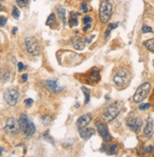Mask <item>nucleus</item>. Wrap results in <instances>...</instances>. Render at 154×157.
<instances>
[{
	"instance_id": "c756f323",
	"label": "nucleus",
	"mask_w": 154,
	"mask_h": 157,
	"mask_svg": "<svg viewBox=\"0 0 154 157\" xmlns=\"http://www.w3.org/2000/svg\"><path fill=\"white\" fill-rule=\"evenodd\" d=\"M142 33L147 34V33H152V29L149 26H143L142 28Z\"/></svg>"
},
{
	"instance_id": "a878e982",
	"label": "nucleus",
	"mask_w": 154,
	"mask_h": 157,
	"mask_svg": "<svg viewBox=\"0 0 154 157\" xmlns=\"http://www.w3.org/2000/svg\"><path fill=\"white\" fill-rule=\"evenodd\" d=\"M12 16L15 18V19H18L19 18V15H20V12H19V11H18V9H17V7L16 6H14L13 8H12Z\"/></svg>"
},
{
	"instance_id": "7ed1b4c3",
	"label": "nucleus",
	"mask_w": 154,
	"mask_h": 157,
	"mask_svg": "<svg viewBox=\"0 0 154 157\" xmlns=\"http://www.w3.org/2000/svg\"><path fill=\"white\" fill-rule=\"evenodd\" d=\"M150 90H151V85L149 82H145V83H143L142 85H140L139 88H138L135 91L134 97H133L134 102H136V103H140V102L144 101L149 94Z\"/></svg>"
},
{
	"instance_id": "412c9836",
	"label": "nucleus",
	"mask_w": 154,
	"mask_h": 157,
	"mask_svg": "<svg viewBox=\"0 0 154 157\" xmlns=\"http://www.w3.org/2000/svg\"><path fill=\"white\" fill-rule=\"evenodd\" d=\"M118 25H119L118 23H111V24H110L109 26H107V30H106V33H105L106 38L109 37V35H110V31H111L112 30H114V29H116V28L118 27Z\"/></svg>"
},
{
	"instance_id": "39448f33",
	"label": "nucleus",
	"mask_w": 154,
	"mask_h": 157,
	"mask_svg": "<svg viewBox=\"0 0 154 157\" xmlns=\"http://www.w3.org/2000/svg\"><path fill=\"white\" fill-rule=\"evenodd\" d=\"M112 13V5L110 1H103L100 5V9H99V18L100 21L105 23L107 21H109V19L111 16Z\"/></svg>"
},
{
	"instance_id": "72a5a7b5",
	"label": "nucleus",
	"mask_w": 154,
	"mask_h": 157,
	"mask_svg": "<svg viewBox=\"0 0 154 157\" xmlns=\"http://www.w3.org/2000/svg\"><path fill=\"white\" fill-rule=\"evenodd\" d=\"M152 151H153V147L152 146H149V147L145 148V152H147V153H150V152H152Z\"/></svg>"
},
{
	"instance_id": "aec40b11",
	"label": "nucleus",
	"mask_w": 154,
	"mask_h": 157,
	"mask_svg": "<svg viewBox=\"0 0 154 157\" xmlns=\"http://www.w3.org/2000/svg\"><path fill=\"white\" fill-rule=\"evenodd\" d=\"M81 90H82V92L84 93V95H85V104H89V99H90V92H89V91L86 87H82Z\"/></svg>"
},
{
	"instance_id": "a211bd4d",
	"label": "nucleus",
	"mask_w": 154,
	"mask_h": 157,
	"mask_svg": "<svg viewBox=\"0 0 154 157\" xmlns=\"http://www.w3.org/2000/svg\"><path fill=\"white\" fill-rule=\"evenodd\" d=\"M144 45H145V48H147L149 51L154 52V38L149 39V40L145 41V42H144Z\"/></svg>"
},
{
	"instance_id": "423d86ee",
	"label": "nucleus",
	"mask_w": 154,
	"mask_h": 157,
	"mask_svg": "<svg viewBox=\"0 0 154 157\" xmlns=\"http://www.w3.org/2000/svg\"><path fill=\"white\" fill-rule=\"evenodd\" d=\"M25 47L27 52L30 55L37 56L40 53V46L38 44V41L34 37H27L25 38Z\"/></svg>"
},
{
	"instance_id": "1a4fd4ad",
	"label": "nucleus",
	"mask_w": 154,
	"mask_h": 157,
	"mask_svg": "<svg viewBox=\"0 0 154 157\" xmlns=\"http://www.w3.org/2000/svg\"><path fill=\"white\" fill-rule=\"evenodd\" d=\"M128 124V127L131 130L134 132H139L141 128H142V125H143V121L139 118V117H133V118H130L128 120L127 122Z\"/></svg>"
},
{
	"instance_id": "f257e3e1",
	"label": "nucleus",
	"mask_w": 154,
	"mask_h": 157,
	"mask_svg": "<svg viewBox=\"0 0 154 157\" xmlns=\"http://www.w3.org/2000/svg\"><path fill=\"white\" fill-rule=\"evenodd\" d=\"M129 81H130V74L126 68H120L114 73L113 82L118 88H125L126 86H128Z\"/></svg>"
},
{
	"instance_id": "c85d7f7f",
	"label": "nucleus",
	"mask_w": 154,
	"mask_h": 157,
	"mask_svg": "<svg viewBox=\"0 0 154 157\" xmlns=\"http://www.w3.org/2000/svg\"><path fill=\"white\" fill-rule=\"evenodd\" d=\"M150 108V104L149 103H145V104H141L139 106V109L140 111H145V109H148Z\"/></svg>"
},
{
	"instance_id": "6ab92c4d",
	"label": "nucleus",
	"mask_w": 154,
	"mask_h": 157,
	"mask_svg": "<svg viewBox=\"0 0 154 157\" xmlns=\"http://www.w3.org/2000/svg\"><path fill=\"white\" fill-rule=\"evenodd\" d=\"M57 12H58L60 18L62 19L63 23H64V24H66V22H67V20H66V10L64 9L63 7H58L57 8Z\"/></svg>"
},
{
	"instance_id": "4468645a",
	"label": "nucleus",
	"mask_w": 154,
	"mask_h": 157,
	"mask_svg": "<svg viewBox=\"0 0 154 157\" xmlns=\"http://www.w3.org/2000/svg\"><path fill=\"white\" fill-rule=\"evenodd\" d=\"M85 44H86V42H85V39L83 37H79V36H76L73 39V41H72V45L74 47V49L78 50V51L84 50Z\"/></svg>"
},
{
	"instance_id": "f8f14e48",
	"label": "nucleus",
	"mask_w": 154,
	"mask_h": 157,
	"mask_svg": "<svg viewBox=\"0 0 154 157\" xmlns=\"http://www.w3.org/2000/svg\"><path fill=\"white\" fill-rule=\"evenodd\" d=\"M153 130H154V123H153V119L152 118H149L147 121V124H145V127L144 129V134L145 135V137L150 138L153 134Z\"/></svg>"
},
{
	"instance_id": "dca6fc26",
	"label": "nucleus",
	"mask_w": 154,
	"mask_h": 157,
	"mask_svg": "<svg viewBox=\"0 0 154 157\" xmlns=\"http://www.w3.org/2000/svg\"><path fill=\"white\" fill-rule=\"evenodd\" d=\"M79 16V13L77 12H71V19L68 24H70V27H75L78 25V21H77V17Z\"/></svg>"
},
{
	"instance_id": "58836bf2",
	"label": "nucleus",
	"mask_w": 154,
	"mask_h": 157,
	"mask_svg": "<svg viewBox=\"0 0 154 157\" xmlns=\"http://www.w3.org/2000/svg\"><path fill=\"white\" fill-rule=\"evenodd\" d=\"M3 151H4V148L2 147V148H1V154L3 153Z\"/></svg>"
},
{
	"instance_id": "2eb2a0df",
	"label": "nucleus",
	"mask_w": 154,
	"mask_h": 157,
	"mask_svg": "<svg viewBox=\"0 0 154 157\" xmlns=\"http://www.w3.org/2000/svg\"><path fill=\"white\" fill-rule=\"evenodd\" d=\"M46 87H47L51 91H58L63 89V88L59 87L57 82L55 80H48L47 82H46Z\"/></svg>"
},
{
	"instance_id": "ddd939ff",
	"label": "nucleus",
	"mask_w": 154,
	"mask_h": 157,
	"mask_svg": "<svg viewBox=\"0 0 154 157\" xmlns=\"http://www.w3.org/2000/svg\"><path fill=\"white\" fill-rule=\"evenodd\" d=\"M91 120V114L87 113V114H84L82 116H80L78 120L76 122V126L78 128H83V127H86L87 125H89V123Z\"/></svg>"
},
{
	"instance_id": "6e6552de",
	"label": "nucleus",
	"mask_w": 154,
	"mask_h": 157,
	"mask_svg": "<svg viewBox=\"0 0 154 157\" xmlns=\"http://www.w3.org/2000/svg\"><path fill=\"white\" fill-rule=\"evenodd\" d=\"M19 98V92L15 89H8L4 92V99L10 106H15Z\"/></svg>"
},
{
	"instance_id": "7c9ffc66",
	"label": "nucleus",
	"mask_w": 154,
	"mask_h": 157,
	"mask_svg": "<svg viewBox=\"0 0 154 157\" xmlns=\"http://www.w3.org/2000/svg\"><path fill=\"white\" fill-rule=\"evenodd\" d=\"M33 103V100L32 98H28V99H26V100L24 101V104H25L26 106H28V107L32 106Z\"/></svg>"
},
{
	"instance_id": "473e14b6",
	"label": "nucleus",
	"mask_w": 154,
	"mask_h": 157,
	"mask_svg": "<svg viewBox=\"0 0 154 157\" xmlns=\"http://www.w3.org/2000/svg\"><path fill=\"white\" fill-rule=\"evenodd\" d=\"M7 23V17H4V16H1V27H4Z\"/></svg>"
},
{
	"instance_id": "f3484780",
	"label": "nucleus",
	"mask_w": 154,
	"mask_h": 157,
	"mask_svg": "<svg viewBox=\"0 0 154 157\" xmlns=\"http://www.w3.org/2000/svg\"><path fill=\"white\" fill-rule=\"evenodd\" d=\"M91 21H92L91 17H90V16H88V15L83 18V24H84L83 30H84V31H88V30H89V29L90 26H91Z\"/></svg>"
},
{
	"instance_id": "393cba45",
	"label": "nucleus",
	"mask_w": 154,
	"mask_h": 157,
	"mask_svg": "<svg viewBox=\"0 0 154 157\" xmlns=\"http://www.w3.org/2000/svg\"><path fill=\"white\" fill-rule=\"evenodd\" d=\"M55 21H56V19H55V15H54V13H51L50 16H49V18H48V20H47V23H46V24H47L48 26H52V24H54L55 23Z\"/></svg>"
},
{
	"instance_id": "4be33fe9",
	"label": "nucleus",
	"mask_w": 154,
	"mask_h": 157,
	"mask_svg": "<svg viewBox=\"0 0 154 157\" xmlns=\"http://www.w3.org/2000/svg\"><path fill=\"white\" fill-rule=\"evenodd\" d=\"M118 151H119L118 146L113 144V145H111V146H110L109 148H107V153H109V154H116L118 152Z\"/></svg>"
},
{
	"instance_id": "ea45409f",
	"label": "nucleus",
	"mask_w": 154,
	"mask_h": 157,
	"mask_svg": "<svg viewBox=\"0 0 154 157\" xmlns=\"http://www.w3.org/2000/svg\"><path fill=\"white\" fill-rule=\"evenodd\" d=\"M84 1H90V0H84Z\"/></svg>"
},
{
	"instance_id": "9b49d317",
	"label": "nucleus",
	"mask_w": 154,
	"mask_h": 157,
	"mask_svg": "<svg viewBox=\"0 0 154 157\" xmlns=\"http://www.w3.org/2000/svg\"><path fill=\"white\" fill-rule=\"evenodd\" d=\"M78 131L80 137L84 140H89L95 133V130L92 128H85V127L78 128Z\"/></svg>"
},
{
	"instance_id": "5701e85b",
	"label": "nucleus",
	"mask_w": 154,
	"mask_h": 157,
	"mask_svg": "<svg viewBox=\"0 0 154 157\" xmlns=\"http://www.w3.org/2000/svg\"><path fill=\"white\" fill-rule=\"evenodd\" d=\"M90 79L92 81H99L100 80V75H99V70L96 69H93L92 73L90 74Z\"/></svg>"
},
{
	"instance_id": "e433bc0d",
	"label": "nucleus",
	"mask_w": 154,
	"mask_h": 157,
	"mask_svg": "<svg viewBox=\"0 0 154 157\" xmlns=\"http://www.w3.org/2000/svg\"><path fill=\"white\" fill-rule=\"evenodd\" d=\"M93 37H94V35H92L89 39H87V40H86V43H88V44H89V43H90V42H91V40H92V38H93Z\"/></svg>"
},
{
	"instance_id": "b1692460",
	"label": "nucleus",
	"mask_w": 154,
	"mask_h": 157,
	"mask_svg": "<svg viewBox=\"0 0 154 157\" xmlns=\"http://www.w3.org/2000/svg\"><path fill=\"white\" fill-rule=\"evenodd\" d=\"M51 116H49V115H43L42 117H41V122L44 124V125H46V126H48V125H50L51 123Z\"/></svg>"
},
{
	"instance_id": "cd10ccee",
	"label": "nucleus",
	"mask_w": 154,
	"mask_h": 157,
	"mask_svg": "<svg viewBox=\"0 0 154 157\" xmlns=\"http://www.w3.org/2000/svg\"><path fill=\"white\" fill-rule=\"evenodd\" d=\"M28 3H29V0H16V4L21 8L27 6Z\"/></svg>"
},
{
	"instance_id": "20e7f679",
	"label": "nucleus",
	"mask_w": 154,
	"mask_h": 157,
	"mask_svg": "<svg viewBox=\"0 0 154 157\" xmlns=\"http://www.w3.org/2000/svg\"><path fill=\"white\" fill-rule=\"evenodd\" d=\"M5 131L10 135H16L19 133L21 130V126L19 123V119H15L14 117H11L6 120L5 126H4Z\"/></svg>"
},
{
	"instance_id": "2f4dec72",
	"label": "nucleus",
	"mask_w": 154,
	"mask_h": 157,
	"mask_svg": "<svg viewBox=\"0 0 154 157\" xmlns=\"http://www.w3.org/2000/svg\"><path fill=\"white\" fill-rule=\"evenodd\" d=\"M17 67H18V72H22V70L25 69V66H24V64H23L22 62H19V63H18V64H17Z\"/></svg>"
},
{
	"instance_id": "c9c22d12",
	"label": "nucleus",
	"mask_w": 154,
	"mask_h": 157,
	"mask_svg": "<svg viewBox=\"0 0 154 157\" xmlns=\"http://www.w3.org/2000/svg\"><path fill=\"white\" fill-rule=\"evenodd\" d=\"M22 81L23 82H26L27 81V79H28V74L27 73H24V74H22Z\"/></svg>"
},
{
	"instance_id": "f03ea898",
	"label": "nucleus",
	"mask_w": 154,
	"mask_h": 157,
	"mask_svg": "<svg viewBox=\"0 0 154 157\" xmlns=\"http://www.w3.org/2000/svg\"><path fill=\"white\" fill-rule=\"evenodd\" d=\"M19 123L21 126V130L24 132L26 137H32L35 132V126L33 121L30 119V117L26 114H22L19 118Z\"/></svg>"
},
{
	"instance_id": "0eeeda50",
	"label": "nucleus",
	"mask_w": 154,
	"mask_h": 157,
	"mask_svg": "<svg viewBox=\"0 0 154 157\" xmlns=\"http://www.w3.org/2000/svg\"><path fill=\"white\" fill-rule=\"evenodd\" d=\"M120 109L116 104H111L109 105L103 112V118L106 120V122L112 121L114 118H116V116L119 114Z\"/></svg>"
},
{
	"instance_id": "4c0bfd02",
	"label": "nucleus",
	"mask_w": 154,
	"mask_h": 157,
	"mask_svg": "<svg viewBox=\"0 0 154 157\" xmlns=\"http://www.w3.org/2000/svg\"><path fill=\"white\" fill-rule=\"evenodd\" d=\"M16 31H17V28H16V27H14V28H13V30H12V34H16Z\"/></svg>"
},
{
	"instance_id": "bb28decb",
	"label": "nucleus",
	"mask_w": 154,
	"mask_h": 157,
	"mask_svg": "<svg viewBox=\"0 0 154 157\" xmlns=\"http://www.w3.org/2000/svg\"><path fill=\"white\" fill-rule=\"evenodd\" d=\"M9 78H10V73L9 72H5V73H4V72H2V74H1V80H2V82H7L8 80H9Z\"/></svg>"
},
{
	"instance_id": "9d476101",
	"label": "nucleus",
	"mask_w": 154,
	"mask_h": 157,
	"mask_svg": "<svg viewBox=\"0 0 154 157\" xmlns=\"http://www.w3.org/2000/svg\"><path fill=\"white\" fill-rule=\"evenodd\" d=\"M97 131L99 132V134L102 136L104 141L106 142H109L111 140V135L110 134L109 130H107L106 124L104 123H98L97 124Z\"/></svg>"
},
{
	"instance_id": "f704fd0d",
	"label": "nucleus",
	"mask_w": 154,
	"mask_h": 157,
	"mask_svg": "<svg viewBox=\"0 0 154 157\" xmlns=\"http://www.w3.org/2000/svg\"><path fill=\"white\" fill-rule=\"evenodd\" d=\"M81 8H82V11L84 12H88V8H87V5L86 4H82L81 5Z\"/></svg>"
}]
</instances>
